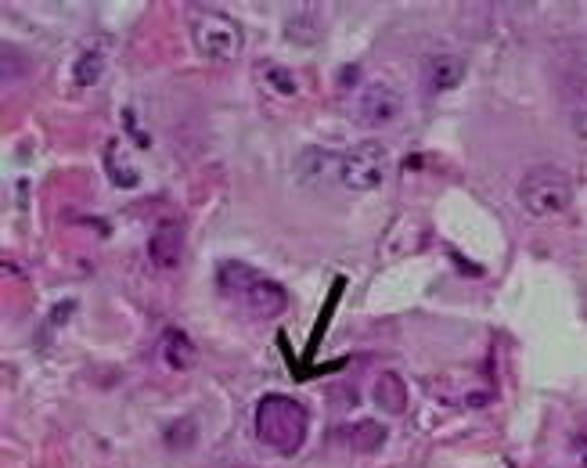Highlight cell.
<instances>
[{"label":"cell","instance_id":"cell-12","mask_svg":"<svg viewBox=\"0 0 587 468\" xmlns=\"http://www.w3.org/2000/svg\"><path fill=\"white\" fill-rule=\"evenodd\" d=\"M386 443V425L382 422H357L350 429V447L357 454H375Z\"/></svg>","mask_w":587,"mask_h":468},{"label":"cell","instance_id":"cell-4","mask_svg":"<svg viewBox=\"0 0 587 468\" xmlns=\"http://www.w3.org/2000/svg\"><path fill=\"white\" fill-rule=\"evenodd\" d=\"M191 40L199 47L202 58L209 62H235L238 54H242V26H238L235 18L220 15V11H206V15L195 18V26H191Z\"/></svg>","mask_w":587,"mask_h":468},{"label":"cell","instance_id":"cell-10","mask_svg":"<svg viewBox=\"0 0 587 468\" xmlns=\"http://www.w3.org/2000/svg\"><path fill=\"white\" fill-rule=\"evenodd\" d=\"M256 83H260L267 94H274V98H296L299 94V80L292 76V69H285V65H278V62L256 65Z\"/></svg>","mask_w":587,"mask_h":468},{"label":"cell","instance_id":"cell-3","mask_svg":"<svg viewBox=\"0 0 587 468\" xmlns=\"http://www.w3.org/2000/svg\"><path fill=\"white\" fill-rule=\"evenodd\" d=\"M569 202H573V184L559 166H533L519 180V206L530 216L548 220V216L566 213Z\"/></svg>","mask_w":587,"mask_h":468},{"label":"cell","instance_id":"cell-8","mask_svg":"<svg viewBox=\"0 0 587 468\" xmlns=\"http://www.w3.org/2000/svg\"><path fill=\"white\" fill-rule=\"evenodd\" d=\"M184 256V227L181 220H163L148 238V260L159 270H177Z\"/></svg>","mask_w":587,"mask_h":468},{"label":"cell","instance_id":"cell-1","mask_svg":"<svg viewBox=\"0 0 587 468\" xmlns=\"http://www.w3.org/2000/svg\"><path fill=\"white\" fill-rule=\"evenodd\" d=\"M217 288L227 299L242 303L245 310L253 317H260V321H274V317H281L285 314V306H289V292H285L278 281L263 278L260 270H253L249 263H238V260L220 263Z\"/></svg>","mask_w":587,"mask_h":468},{"label":"cell","instance_id":"cell-14","mask_svg":"<svg viewBox=\"0 0 587 468\" xmlns=\"http://www.w3.org/2000/svg\"><path fill=\"white\" fill-rule=\"evenodd\" d=\"M584 468H587V454H584Z\"/></svg>","mask_w":587,"mask_h":468},{"label":"cell","instance_id":"cell-9","mask_svg":"<svg viewBox=\"0 0 587 468\" xmlns=\"http://www.w3.org/2000/svg\"><path fill=\"white\" fill-rule=\"evenodd\" d=\"M159 357L166 360V368L191 371L199 364V346L191 342V335L184 328H166L163 339H159Z\"/></svg>","mask_w":587,"mask_h":468},{"label":"cell","instance_id":"cell-2","mask_svg":"<svg viewBox=\"0 0 587 468\" xmlns=\"http://www.w3.org/2000/svg\"><path fill=\"white\" fill-rule=\"evenodd\" d=\"M307 432H310V414L292 396L271 393L256 404V440L267 450H274V454H285V458L296 454L307 443Z\"/></svg>","mask_w":587,"mask_h":468},{"label":"cell","instance_id":"cell-11","mask_svg":"<svg viewBox=\"0 0 587 468\" xmlns=\"http://www.w3.org/2000/svg\"><path fill=\"white\" fill-rule=\"evenodd\" d=\"M375 404H379L386 414H404V407H407V386L400 382V375L386 371V375L375 382Z\"/></svg>","mask_w":587,"mask_h":468},{"label":"cell","instance_id":"cell-6","mask_svg":"<svg viewBox=\"0 0 587 468\" xmlns=\"http://www.w3.org/2000/svg\"><path fill=\"white\" fill-rule=\"evenodd\" d=\"M400 112H404V98H400V90L386 80L368 83V87L361 90V98H357V116L368 126H389Z\"/></svg>","mask_w":587,"mask_h":468},{"label":"cell","instance_id":"cell-13","mask_svg":"<svg viewBox=\"0 0 587 468\" xmlns=\"http://www.w3.org/2000/svg\"><path fill=\"white\" fill-rule=\"evenodd\" d=\"M101 72H105V58H101L98 51H87V54H80V62L73 65V80L80 83V87H94V83L101 80Z\"/></svg>","mask_w":587,"mask_h":468},{"label":"cell","instance_id":"cell-7","mask_svg":"<svg viewBox=\"0 0 587 468\" xmlns=\"http://www.w3.org/2000/svg\"><path fill=\"white\" fill-rule=\"evenodd\" d=\"M422 80L429 94H447L465 80V58L454 51H436L422 62Z\"/></svg>","mask_w":587,"mask_h":468},{"label":"cell","instance_id":"cell-5","mask_svg":"<svg viewBox=\"0 0 587 468\" xmlns=\"http://www.w3.org/2000/svg\"><path fill=\"white\" fill-rule=\"evenodd\" d=\"M389 152L382 141H361L339 159V180L350 191H375L386 180Z\"/></svg>","mask_w":587,"mask_h":468}]
</instances>
